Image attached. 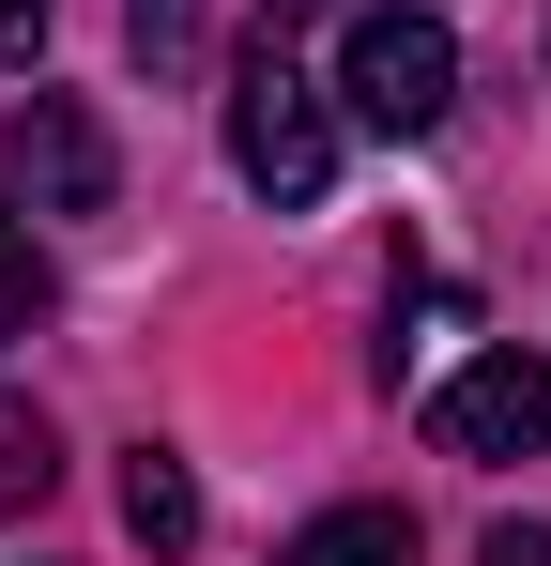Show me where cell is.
Listing matches in <instances>:
<instances>
[{"label":"cell","mask_w":551,"mask_h":566,"mask_svg":"<svg viewBox=\"0 0 551 566\" xmlns=\"http://www.w3.org/2000/svg\"><path fill=\"white\" fill-rule=\"evenodd\" d=\"M230 169L276 199V214H306V199L337 185V93L291 62V46H246V77H230Z\"/></svg>","instance_id":"cell-1"},{"label":"cell","mask_w":551,"mask_h":566,"mask_svg":"<svg viewBox=\"0 0 551 566\" xmlns=\"http://www.w3.org/2000/svg\"><path fill=\"white\" fill-rule=\"evenodd\" d=\"M337 107L383 123V138H445V107H459V31L414 15V0H367L353 31H337Z\"/></svg>","instance_id":"cell-2"},{"label":"cell","mask_w":551,"mask_h":566,"mask_svg":"<svg viewBox=\"0 0 551 566\" xmlns=\"http://www.w3.org/2000/svg\"><path fill=\"white\" fill-rule=\"evenodd\" d=\"M0 185L31 199V214H107V123L77 93H31L15 138H0Z\"/></svg>","instance_id":"cell-3"},{"label":"cell","mask_w":551,"mask_h":566,"mask_svg":"<svg viewBox=\"0 0 551 566\" xmlns=\"http://www.w3.org/2000/svg\"><path fill=\"white\" fill-rule=\"evenodd\" d=\"M429 429H445L459 460H537L551 444V368L537 353H475V368L429 398Z\"/></svg>","instance_id":"cell-4"},{"label":"cell","mask_w":551,"mask_h":566,"mask_svg":"<svg viewBox=\"0 0 551 566\" xmlns=\"http://www.w3.org/2000/svg\"><path fill=\"white\" fill-rule=\"evenodd\" d=\"M123 536H138V552H199V474H184L169 444L123 460Z\"/></svg>","instance_id":"cell-5"},{"label":"cell","mask_w":551,"mask_h":566,"mask_svg":"<svg viewBox=\"0 0 551 566\" xmlns=\"http://www.w3.org/2000/svg\"><path fill=\"white\" fill-rule=\"evenodd\" d=\"M276 566H414V521H398V505H322Z\"/></svg>","instance_id":"cell-6"},{"label":"cell","mask_w":551,"mask_h":566,"mask_svg":"<svg viewBox=\"0 0 551 566\" xmlns=\"http://www.w3.org/2000/svg\"><path fill=\"white\" fill-rule=\"evenodd\" d=\"M123 46H138L154 77H184V62H199V0H123Z\"/></svg>","instance_id":"cell-7"},{"label":"cell","mask_w":551,"mask_h":566,"mask_svg":"<svg viewBox=\"0 0 551 566\" xmlns=\"http://www.w3.org/2000/svg\"><path fill=\"white\" fill-rule=\"evenodd\" d=\"M46 322V261H31V230L0 214V337H31Z\"/></svg>","instance_id":"cell-8"},{"label":"cell","mask_w":551,"mask_h":566,"mask_svg":"<svg viewBox=\"0 0 551 566\" xmlns=\"http://www.w3.org/2000/svg\"><path fill=\"white\" fill-rule=\"evenodd\" d=\"M475 566H551V536H537V521H490V552H475Z\"/></svg>","instance_id":"cell-9"},{"label":"cell","mask_w":551,"mask_h":566,"mask_svg":"<svg viewBox=\"0 0 551 566\" xmlns=\"http://www.w3.org/2000/svg\"><path fill=\"white\" fill-rule=\"evenodd\" d=\"M46 46V0H0V62H31Z\"/></svg>","instance_id":"cell-10"},{"label":"cell","mask_w":551,"mask_h":566,"mask_svg":"<svg viewBox=\"0 0 551 566\" xmlns=\"http://www.w3.org/2000/svg\"><path fill=\"white\" fill-rule=\"evenodd\" d=\"M291 15H337V0H276V31H291Z\"/></svg>","instance_id":"cell-11"}]
</instances>
